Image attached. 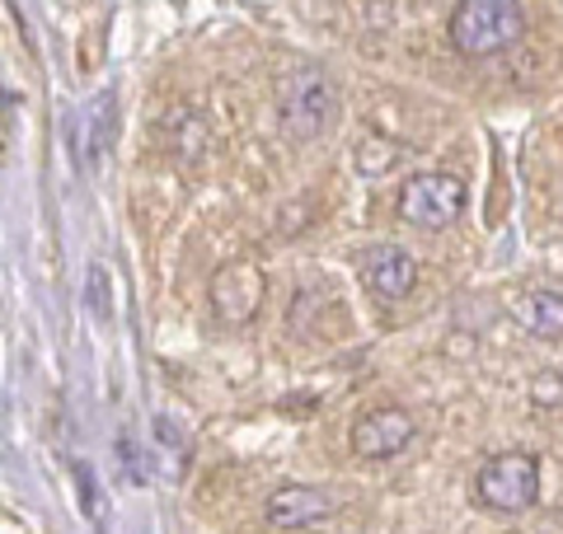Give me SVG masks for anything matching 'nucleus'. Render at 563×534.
Wrapping results in <instances>:
<instances>
[{
	"mask_svg": "<svg viewBox=\"0 0 563 534\" xmlns=\"http://www.w3.org/2000/svg\"><path fill=\"white\" fill-rule=\"evenodd\" d=\"M362 281L372 287L380 300H399L418 287V263L404 254L399 244H376L362 254Z\"/></svg>",
	"mask_w": 563,
	"mask_h": 534,
	"instance_id": "8",
	"label": "nucleus"
},
{
	"mask_svg": "<svg viewBox=\"0 0 563 534\" xmlns=\"http://www.w3.org/2000/svg\"><path fill=\"white\" fill-rule=\"evenodd\" d=\"M474 497L493 511H526L540 497V465L526 450H503L474 474Z\"/></svg>",
	"mask_w": 563,
	"mask_h": 534,
	"instance_id": "2",
	"label": "nucleus"
},
{
	"mask_svg": "<svg viewBox=\"0 0 563 534\" xmlns=\"http://www.w3.org/2000/svg\"><path fill=\"white\" fill-rule=\"evenodd\" d=\"M329 515H333V502L320 488H306V483H282L263 502V525L273 530H310V525H324Z\"/></svg>",
	"mask_w": 563,
	"mask_h": 534,
	"instance_id": "6",
	"label": "nucleus"
},
{
	"mask_svg": "<svg viewBox=\"0 0 563 534\" xmlns=\"http://www.w3.org/2000/svg\"><path fill=\"white\" fill-rule=\"evenodd\" d=\"M536 399L544 403V399H559V385L550 380V385H544V380H536Z\"/></svg>",
	"mask_w": 563,
	"mask_h": 534,
	"instance_id": "11",
	"label": "nucleus"
},
{
	"mask_svg": "<svg viewBox=\"0 0 563 534\" xmlns=\"http://www.w3.org/2000/svg\"><path fill=\"white\" fill-rule=\"evenodd\" d=\"M263 305V272L254 263H225L217 277H211V310H217L225 324H244L254 319Z\"/></svg>",
	"mask_w": 563,
	"mask_h": 534,
	"instance_id": "5",
	"label": "nucleus"
},
{
	"mask_svg": "<svg viewBox=\"0 0 563 534\" xmlns=\"http://www.w3.org/2000/svg\"><path fill=\"white\" fill-rule=\"evenodd\" d=\"M512 319L536 337H563V296H554V291H521L512 300Z\"/></svg>",
	"mask_w": 563,
	"mask_h": 534,
	"instance_id": "9",
	"label": "nucleus"
},
{
	"mask_svg": "<svg viewBox=\"0 0 563 534\" xmlns=\"http://www.w3.org/2000/svg\"><path fill=\"white\" fill-rule=\"evenodd\" d=\"M521 29V0H455L451 10V43L461 57H493V52L512 47Z\"/></svg>",
	"mask_w": 563,
	"mask_h": 534,
	"instance_id": "1",
	"label": "nucleus"
},
{
	"mask_svg": "<svg viewBox=\"0 0 563 534\" xmlns=\"http://www.w3.org/2000/svg\"><path fill=\"white\" fill-rule=\"evenodd\" d=\"M413 441V418L404 408H376L352 426V450L362 459H390Z\"/></svg>",
	"mask_w": 563,
	"mask_h": 534,
	"instance_id": "7",
	"label": "nucleus"
},
{
	"mask_svg": "<svg viewBox=\"0 0 563 534\" xmlns=\"http://www.w3.org/2000/svg\"><path fill=\"white\" fill-rule=\"evenodd\" d=\"M399 159V146H390V141H380V136H372L366 146H357V169L362 174H385Z\"/></svg>",
	"mask_w": 563,
	"mask_h": 534,
	"instance_id": "10",
	"label": "nucleus"
},
{
	"mask_svg": "<svg viewBox=\"0 0 563 534\" xmlns=\"http://www.w3.org/2000/svg\"><path fill=\"white\" fill-rule=\"evenodd\" d=\"M399 221H409L418 230H442L451 221H461L465 211V183L455 174H413L399 188Z\"/></svg>",
	"mask_w": 563,
	"mask_h": 534,
	"instance_id": "3",
	"label": "nucleus"
},
{
	"mask_svg": "<svg viewBox=\"0 0 563 534\" xmlns=\"http://www.w3.org/2000/svg\"><path fill=\"white\" fill-rule=\"evenodd\" d=\"M333 122V89L320 70H296V76L282 85V127L291 136H320Z\"/></svg>",
	"mask_w": 563,
	"mask_h": 534,
	"instance_id": "4",
	"label": "nucleus"
}]
</instances>
